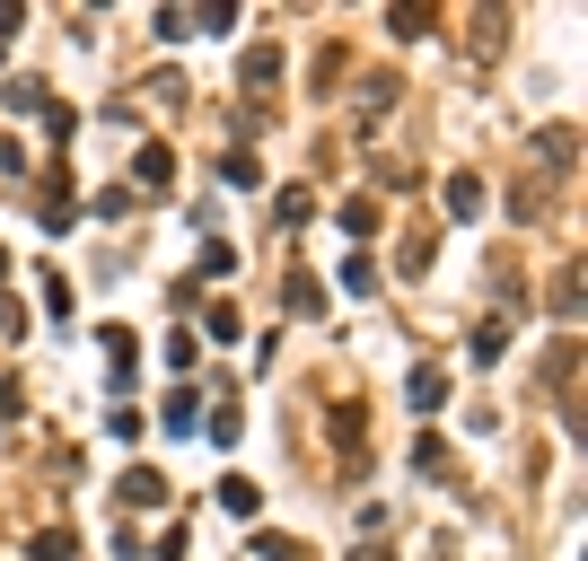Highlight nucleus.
<instances>
[{
    "instance_id": "f257e3e1",
    "label": "nucleus",
    "mask_w": 588,
    "mask_h": 561,
    "mask_svg": "<svg viewBox=\"0 0 588 561\" xmlns=\"http://www.w3.org/2000/svg\"><path fill=\"white\" fill-rule=\"evenodd\" d=\"M483 202H492V194H483V176L457 167V176H448V211H457V220H483Z\"/></svg>"
},
{
    "instance_id": "f03ea898",
    "label": "nucleus",
    "mask_w": 588,
    "mask_h": 561,
    "mask_svg": "<svg viewBox=\"0 0 588 561\" xmlns=\"http://www.w3.org/2000/svg\"><path fill=\"white\" fill-rule=\"evenodd\" d=\"M237 80H246V89L264 97V89L281 80V53H272V44H246V62H237Z\"/></svg>"
},
{
    "instance_id": "7ed1b4c3",
    "label": "nucleus",
    "mask_w": 588,
    "mask_h": 561,
    "mask_svg": "<svg viewBox=\"0 0 588 561\" xmlns=\"http://www.w3.org/2000/svg\"><path fill=\"white\" fill-rule=\"evenodd\" d=\"M404 404H413V413H440V404H448V377H440V368H413V377H404Z\"/></svg>"
},
{
    "instance_id": "20e7f679",
    "label": "nucleus",
    "mask_w": 588,
    "mask_h": 561,
    "mask_svg": "<svg viewBox=\"0 0 588 561\" xmlns=\"http://www.w3.org/2000/svg\"><path fill=\"white\" fill-rule=\"evenodd\" d=\"M158 500H167V482H158L149 465H132V474H123V509H158Z\"/></svg>"
},
{
    "instance_id": "39448f33",
    "label": "nucleus",
    "mask_w": 588,
    "mask_h": 561,
    "mask_svg": "<svg viewBox=\"0 0 588 561\" xmlns=\"http://www.w3.org/2000/svg\"><path fill=\"white\" fill-rule=\"evenodd\" d=\"M212 500H220V509H229V518H255V509H264V491H255V482H246V474H229V482H220V491H212Z\"/></svg>"
},
{
    "instance_id": "423d86ee",
    "label": "nucleus",
    "mask_w": 588,
    "mask_h": 561,
    "mask_svg": "<svg viewBox=\"0 0 588 561\" xmlns=\"http://www.w3.org/2000/svg\"><path fill=\"white\" fill-rule=\"evenodd\" d=\"M132 176H141V185H149V194H158V185H176V158H167V149H158V141H149V149H141V158H132Z\"/></svg>"
},
{
    "instance_id": "0eeeda50",
    "label": "nucleus",
    "mask_w": 588,
    "mask_h": 561,
    "mask_svg": "<svg viewBox=\"0 0 588 561\" xmlns=\"http://www.w3.org/2000/svg\"><path fill=\"white\" fill-rule=\"evenodd\" d=\"M158 422H167V430H194V422H203V395H194V386H176V395L158 404Z\"/></svg>"
},
{
    "instance_id": "6e6552de",
    "label": "nucleus",
    "mask_w": 588,
    "mask_h": 561,
    "mask_svg": "<svg viewBox=\"0 0 588 561\" xmlns=\"http://www.w3.org/2000/svg\"><path fill=\"white\" fill-rule=\"evenodd\" d=\"M308 211H317V194H308V185H281V194H272V220H281V228H299Z\"/></svg>"
},
{
    "instance_id": "1a4fd4ad",
    "label": "nucleus",
    "mask_w": 588,
    "mask_h": 561,
    "mask_svg": "<svg viewBox=\"0 0 588 561\" xmlns=\"http://www.w3.org/2000/svg\"><path fill=\"white\" fill-rule=\"evenodd\" d=\"M386 27H395V35H431V0H395Z\"/></svg>"
},
{
    "instance_id": "9d476101",
    "label": "nucleus",
    "mask_w": 588,
    "mask_h": 561,
    "mask_svg": "<svg viewBox=\"0 0 588 561\" xmlns=\"http://www.w3.org/2000/svg\"><path fill=\"white\" fill-rule=\"evenodd\" d=\"M281 299H290V316H326V290H317L308 272H290V290H281Z\"/></svg>"
},
{
    "instance_id": "9b49d317",
    "label": "nucleus",
    "mask_w": 588,
    "mask_h": 561,
    "mask_svg": "<svg viewBox=\"0 0 588 561\" xmlns=\"http://www.w3.org/2000/svg\"><path fill=\"white\" fill-rule=\"evenodd\" d=\"M343 237H378V202H369V194L343 202Z\"/></svg>"
},
{
    "instance_id": "f8f14e48",
    "label": "nucleus",
    "mask_w": 588,
    "mask_h": 561,
    "mask_svg": "<svg viewBox=\"0 0 588 561\" xmlns=\"http://www.w3.org/2000/svg\"><path fill=\"white\" fill-rule=\"evenodd\" d=\"M395 106V80H386V71H369V80H360V114H386Z\"/></svg>"
},
{
    "instance_id": "ddd939ff",
    "label": "nucleus",
    "mask_w": 588,
    "mask_h": 561,
    "mask_svg": "<svg viewBox=\"0 0 588 561\" xmlns=\"http://www.w3.org/2000/svg\"><path fill=\"white\" fill-rule=\"evenodd\" d=\"M501 342H509V316H483L474 325V360H501Z\"/></svg>"
},
{
    "instance_id": "4468645a",
    "label": "nucleus",
    "mask_w": 588,
    "mask_h": 561,
    "mask_svg": "<svg viewBox=\"0 0 588 561\" xmlns=\"http://www.w3.org/2000/svg\"><path fill=\"white\" fill-rule=\"evenodd\" d=\"M237 430H246V422H237V404L220 395V404H212V448H237Z\"/></svg>"
},
{
    "instance_id": "2eb2a0df",
    "label": "nucleus",
    "mask_w": 588,
    "mask_h": 561,
    "mask_svg": "<svg viewBox=\"0 0 588 561\" xmlns=\"http://www.w3.org/2000/svg\"><path fill=\"white\" fill-rule=\"evenodd\" d=\"M571 158H580V132H571V123H563V132H545V167H571Z\"/></svg>"
},
{
    "instance_id": "dca6fc26",
    "label": "nucleus",
    "mask_w": 588,
    "mask_h": 561,
    "mask_svg": "<svg viewBox=\"0 0 588 561\" xmlns=\"http://www.w3.org/2000/svg\"><path fill=\"white\" fill-rule=\"evenodd\" d=\"M194 27H203V35H237V0H212V9L194 18Z\"/></svg>"
},
{
    "instance_id": "f3484780",
    "label": "nucleus",
    "mask_w": 588,
    "mask_h": 561,
    "mask_svg": "<svg viewBox=\"0 0 588 561\" xmlns=\"http://www.w3.org/2000/svg\"><path fill=\"white\" fill-rule=\"evenodd\" d=\"M27 553H35V561H71V527H44V536H35Z\"/></svg>"
},
{
    "instance_id": "a211bd4d",
    "label": "nucleus",
    "mask_w": 588,
    "mask_h": 561,
    "mask_svg": "<svg viewBox=\"0 0 588 561\" xmlns=\"http://www.w3.org/2000/svg\"><path fill=\"white\" fill-rule=\"evenodd\" d=\"M255 553L264 561H308V544H299V536H255Z\"/></svg>"
},
{
    "instance_id": "6ab92c4d",
    "label": "nucleus",
    "mask_w": 588,
    "mask_h": 561,
    "mask_svg": "<svg viewBox=\"0 0 588 561\" xmlns=\"http://www.w3.org/2000/svg\"><path fill=\"white\" fill-rule=\"evenodd\" d=\"M194 35V9H158V44H185Z\"/></svg>"
},
{
    "instance_id": "aec40b11",
    "label": "nucleus",
    "mask_w": 588,
    "mask_h": 561,
    "mask_svg": "<svg viewBox=\"0 0 588 561\" xmlns=\"http://www.w3.org/2000/svg\"><path fill=\"white\" fill-rule=\"evenodd\" d=\"M203 272H237V246H229V237H203Z\"/></svg>"
},
{
    "instance_id": "412c9836",
    "label": "nucleus",
    "mask_w": 588,
    "mask_h": 561,
    "mask_svg": "<svg viewBox=\"0 0 588 561\" xmlns=\"http://www.w3.org/2000/svg\"><path fill=\"white\" fill-rule=\"evenodd\" d=\"M18 413H27V395H18V377H9V368H0V430H9V422H18Z\"/></svg>"
},
{
    "instance_id": "4be33fe9",
    "label": "nucleus",
    "mask_w": 588,
    "mask_h": 561,
    "mask_svg": "<svg viewBox=\"0 0 588 561\" xmlns=\"http://www.w3.org/2000/svg\"><path fill=\"white\" fill-rule=\"evenodd\" d=\"M18 325H27V316H18V299H0V342H18Z\"/></svg>"
},
{
    "instance_id": "5701e85b",
    "label": "nucleus",
    "mask_w": 588,
    "mask_h": 561,
    "mask_svg": "<svg viewBox=\"0 0 588 561\" xmlns=\"http://www.w3.org/2000/svg\"><path fill=\"white\" fill-rule=\"evenodd\" d=\"M18 27H27V9H18V0H0V35H18Z\"/></svg>"
},
{
    "instance_id": "b1692460",
    "label": "nucleus",
    "mask_w": 588,
    "mask_h": 561,
    "mask_svg": "<svg viewBox=\"0 0 588 561\" xmlns=\"http://www.w3.org/2000/svg\"><path fill=\"white\" fill-rule=\"evenodd\" d=\"M352 561H395V553H386V544H360V553Z\"/></svg>"
},
{
    "instance_id": "393cba45",
    "label": "nucleus",
    "mask_w": 588,
    "mask_h": 561,
    "mask_svg": "<svg viewBox=\"0 0 588 561\" xmlns=\"http://www.w3.org/2000/svg\"><path fill=\"white\" fill-rule=\"evenodd\" d=\"M0 272H9V246H0Z\"/></svg>"
}]
</instances>
